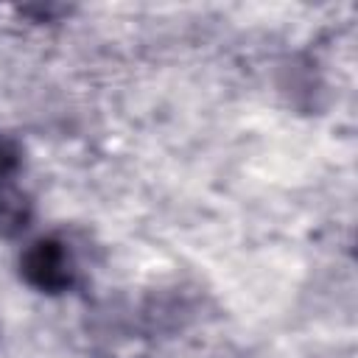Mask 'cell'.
I'll list each match as a JSON object with an SVG mask.
<instances>
[{"label":"cell","mask_w":358,"mask_h":358,"mask_svg":"<svg viewBox=\"0 0 358 358\" xmlns=\"http://www.w3.org/2000/svg\"><path fill=\"white\" fill-rule=\"evenodd\" d=\"M22 280L42 294H62L73 285L76 268L67 243L59 238H36L20 257Z\"/></svg>","instance_id":"obj_1"},{"label":"cell","mask_w":358,"mask_h":358,"mask_svg":"<svg viewBox=\"0 0 358 358\" xmlns=\"http://www.w3.org/2000/svg\"><path fill=\"white\" fill-rule=\"evenodd\" d=\"M28 218H31L28 196L11 179H3L0 182V235L11 238L22 232L28 227Z\"/></svg>","instance_id":"obj_2"},{"label":"cell","mask_w":358,"mask_h":358,"mask_svg":"<svg viewBox=\"0 0 358 358\" xmlns=\"http://www.w3.org/2000/svg\"><path fill=\"white\" fill-rule=\"evenodd\" d=\"M17 168H20V148L11 140L0 137V182L11 179L17 173Z\"/></svg>","instance_id":"obj_3"}]
</instances>
